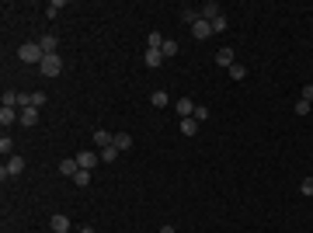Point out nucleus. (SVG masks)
<instances>
[{"label":"nucleus","instance_id":"f257e3e1","mask_svg":"<svg viewBox=\"0 0 313 233\" xmlns=\"http://www.w3.org/2000/svg\"><path fill=\"white\" fill-rule=\"evenodd\" d=\"M17 59H21V63H35V67H38V63L46 59V52H42L38 42H25V46L17 49Z\"/></svg>","mask_w":313,"mask_h":233},{"label":"nucleus","instance_id":"f03ea898","mask_svg":"<svg viewBox=\"0 0 313 233\" xmlns=\"http://www.w3.org/2000/svg\"><path fill=\"white\" fill-rule=\"evenodd\" d=\"M21 171H25V157H17V153H11V157L4 160V167H0V178H17Z\"/></svg>","mask_w":313,"mask_h":233},{"label":"nucleus","instance_id":"7ed1b4c3","mask_svg":"<svg viewBox=\"0 0 313 233\" xmlns=\"http://www.w3.org/2000/svg\"><path fill=\"white\" fill-rule=\"evenodd\" d=\"M38 70L46 73V77H59V73H63V59H59V52H56V56H46V59L38 63Z\"/></svg>","mask_w":313,"mask_h":233},{"label":"nucleus","instance_id":"20e7f679","mask_svg":"<svg viewBox=\"0 0 313 233\" xmlns=\"http://www.w3.org/2000/svg\"><path fill=\"white\" fill-rule=\"evenodd\" d=\"M198 17L202 21H209V25H213L216 17H223V7L216 4V0H209V4H202V11H198Z\"/></svg>","mask_w":313,"mask_h":233},{"label":"nucleus","instance_id":"39448f33","mask_svg":"<svg viewBox=\"0 0 313 233\" xmlns=\"http://www.w3.org/2000/svg\"><path fill=\"white\" fill-rule=\"evenodd\" d=\"M101 160V153H94V150H80L77 153V164H80V171H94V164Z\"/></svg>","mask_w":313,"mask_h":233},{"label":"nucleus","instance_id":"423d86ee","mask_svg":"<svg viewBox=\"0 0 313 233\" xmlns=\"http://www.w3.org/2000/svg\"><path fill=\"white\" fill-rule=\"evenodd\" d=\"M174 108H178V115H181V118H192V115H195V101H192V98H178V101H174Z\"/></svg>","mask_w":313,"mask_h":233},{"label":"nucleus","instance_id":"0eeeda50","mask_svg":"<svg viewBox=\"0 0 313 233\" xmlns=\"http://www.w3.org/2000/svg\"><path fill=\"white\" fill-rule=\"evenodd\" d=\"M77 171H80L77 157H63V160H59V174H63V178H73Z\"/></svg>","mask_w":313,"mask_h":233},{"label":"nucleus","instance_id":"6e6552de","mask_svg":"<svg viewBox=\"0 0 313 233\" xmlns=\"http://www.w3.org/2000/svg\"><path fill=\"white\" fill-rule=\"evenodd\" d=\"M14 122H21V112H17V108H4V104H0V125L7 129V125H14Z\"/></svg>","mask_w":313,"mask_h":233},{"label":"nucleus","instance_id":"1a4fd4ad","mask_svg":"<svg viewBox=\"0 0 313 233\" xmlns=\"http://www.w3.org/2000/svg\"><path fill=\"white\" fill-rule=\"evenodd\" d=\"M192 35H195L198 42H205L209 35H213V25H209V21H202V17H198L195 25H192Z\"/></svg>","mask_w":313,"mask_h":233},{"label":"nucleus","instance_id":"9d476101","mask_svg":"<svg viewBox=\"0 0 313 233\" xmlns=\"http://www.w3.org/2000/svg\"><path fill=\"white\" fill-rule=\"evenodd\" d=\"M38 46H42V52H46V56H56L59 42H56V35H42V38H38Z\"/></svg>","mask_w":313,"mask_h":233},{"label":"nucleus","instance_id":"9b49d317","mask_svg":"<svg viewBox=\"0 0 313 233\" xmlns=\"http://www.w3.org/2000/svg\"><path fill=\"white\" fill-rule=\"evenodd\" d=\"M112 146L122 153V150H132V136L129 133H115V139H112Z\"/></svg>","mask_w":313,"mask_h":233},{"label":"nucleus","instance_id":"f8f14e48","mask_svg":"<svg viewBox=\"0 0 313 233\" xmlns=\"http://www.w3.org/2000/svg\"><path fill=\"white\" fill-rule=\"evenodd\" d=\"M112 139H115V136H112L108 129H94V146H98V150H104V146H112Z\"/></svg>","mask_w":313,"mask_h":233},{"label":"nucleus","instance_id":"ddd939ff","mask_svg":"<svg viewBox=\"0 0 313 233\" xmlns=\"http://www.w3.org/2000/svg\"><path fill=\"white\" fill-rule=\"evenodd\" d=\"M216 63H219V67H226V70H230V67H233V63H237V59H233V49H230V46H226V49H219V52H216Z\"/></svg>","mask_w":313,"mask_h":233},{"label":"nucleus","instance_id":"4468645a","mask_svg":"<svg viewBox=\"0 0 313 233\" xmlns=\"http://www.w3.org/2000/svg\"><path fill=\"white\" fill-rule=\"evenodd\" d=\"M49 226H52V233H70V219L66 216H52Z\"/></svg>","mask_w":313,"mask_h":233},{"label":"nucleus","instance_id":"2eb2a0df","mask_svg":"<svg viewBox=\"0 0 313 233\" xmlns=\"http://www.w3.org/2000/svg\"><path fill=\"white\" fill-rule=\"evenodd\" d=\"M160 52H164V59H167V56H178V52H181V46H178L174 38H164V46H160Z\"/></svg>","mask_w":313,"mask_h":233},{"label":"nucleus","instance_id":"dca6fc26","mask_svg":"<svg viewBox=\"0 0 313 233\" xmlns=\"http://www.w3.org/2000/svg\"><path fill=\"white\" fill-rule=\"evenodd\" d=\"M167 101H171V98H167V91H153V94H150V104H153V108H167Z\"/></svg>","mask_w":313,"mask_h":233},{"label":"nucleus","instance_id":"f3484780","mask_svg":"<svg viewBox=\"0 0 313 233\" xmlns=\"http://www.w3.org/2000/svg\"><path fill=\"white\" fill-rule=\"evenodd\" d=\"M38 122V108H21V125H35Z\"/></svg>","mask_w":313,"mask_h":233},{"label":"nucleus","instance_id":"a211bd4d","mask_svg":"<svg viewBox=\"0 0 313 233\" xmlns=\"http://www.w3.org/2000/svg\"><path fill=\"white\" fill-rule=\"evenodd\" d=\"M160 46H164V35H160V32H150V35H146V49H157V52H160Z\"/></svg>","mask_w":313,"mask_h":233},{"label":"nucleus","instance_id":"6ab92c4d","mask_svg":"<svg viewBox=\"0 0 313 233\" xmlns=\"http://www.w3.org/2000/svg\"><path fill=\"white\" fill-rule=\"evenodd\" d=\"M160 63H164V52H157V49H146V67H160Z\"/></svg>","mask_w":313,"mask_h":233},{"label":"nucleus","instance_id":"aec40b11","mask_svg":"<svg viewBox=\"0 0 313 233\" xmlns=\"http://www.w3.org/2000/svg\"><path fill=\"white\" fill-rule=\"evenodd\" d=\"M181 133H184V136H195V133H198V122H195V118H181Z\"/></svg>","mask_w":313,"mask_h":233},{"label":"nucleus","instance_id":"412c9836","mask_svg":"<svg viewBox=\"0 0 313 233\" xmlns=\"http://www.w3.org/2000/svg\"><path fill=\"white\" fill-rule=\"evenodd\" d=\"M0 153H4V157H11V153H14V139H11L7 133L0 136Z\"/></svg>","mask_w":313,"mask_h":233},{"label":"nucleus","instance_id":"4be33fe9","mask_svg":"<svg viewBox=\"0 0 313 233\" xmlns=\"http://www.w3.org/2000/svg\"><path fill=\"white\" fill-rule=\"evenodd\" d=\"M73 184H77V188H87V184H91V171H77V174H73Z\"/></svg>","mask_w":313,"mask_h":233},{"label":"nucleus","instance_id":"5701e85b","mask_svg":"<svg viewBox=\"0 0 313 233\" xmlns=\"http://www.w3.org/2000/svg\"><path fill=\"white\" fill-rule=\"evenodd\" d=\"M247 77V67H240V63H233V67H230V80H244Z\"/></svg>","mask_w":313,"mask_h":233},{"label":"nucleus","instance_id":"b1692460","mask_svg":"<svg viewBox=\"0 0 313 233\" xmlns=\"http://www.w3.org/2000/svg\"><path fill=\"white\" fill-rule=\"evenodd\" d=\"M181 21H188V25H195V21H198V11H192V7H181Z\"/></svg>","mask_w":313,"mask_h":233},{"label":"nucleus","instance_id":"393cba45","mask_svg":"<svg viewBox=\"0 0 313 233\" xmlns=\"http://www.w3.org/2000/svg\"><path fill=\"white\" fill-rule=\"evenodd\" d=\"M115 157H118V150H115V146H104V150H101V160H104V164H112Z\"/></svg>","mask_w":313,"mask_h":233},{"label":"nucleus","instance_id":"a878e982","mask_svg":"<svg viewBox=\"0 0 313 233\" xmlns=\"http://www.w3.org/2000/svg\"><path fill=\"white\" fill-rule=\"evenodd\" d=\"M292 112H296L299 118H303V115H310V101H303V98H299V101H296V108H292Z\"/></svg>","mask_w":313,"mask_h":233},{"label":"nucleus","instance_id":"bb28decb","mask_svg":"<svg viewBox=\"0 0 313 233\" xmlns=\"http://www.w3.org/2000/svg\"><path fill=\"white\" fill-rule=\"evenodd\" d=\"M17 98H21V94L7 91V94H4V108H17Z\"/></svg>","mask_w":313,"mask_h":233},{"label":"nucleus","instance_id":"cd10ccee","mask_svg":"<svg viewBox=\"0 0 313 233\" xmlns=\"http://www.w3.org/2000/svg\"><path fill=\"white\" fill-rule=\"evenodd\" d=\"M195 122H205L209 118V108H205V104H195V115H192Z\"/></svg>","mask_w":313,"mask_h":233},{"label":"nucleus","instance_id":"c85d7f7f","mask_svg":"<svg viewBox=\"0 0 313 233\" xmlns=\"http://www.w3.org/2000/svg\"><path fill=\"white\" fill-rule=\"evenodd\" d=\"M59 11H63V0H52V4H49V7H46V14H49V17H56V14H59Z\"/></svg>","mask_w":313,"mask_h":233},{"label":"nucleus","instance_id":"c756f323","mask_svg":"<svg viewBox=\"0 0 313 233\" xmlns=\"http://www.w3.org/2000/svg\"><path fill=\"white\" fill-rule=\"evenodd\" d=\"M299 192H303V195H313V178H303V184H299Z\"/></svg>","mask_w":313,"mask_h":233},{"label":"nucleus","instance_id":"7c9ffc66","mask_svg":"<svg viewBox=\"0 0 313 233\" xmlns=\"http://www.w3.org/2000/svg\"><path fill=\"white\" fill-rule=\"evenodd\" d=\"M299 98H303V101H310V104H313V83H306V87H303V91H299Z\"/></svg>","mask_w":313,"mask_h":233},{"label":"nucleus","instance_id":"2f4dec72","mask_svg":"<svg viewBox=\"0 0 313 233\" xmlns=\"http://www.w3.org/2000/svg\"><path fill=\"white\" fill-rule=\"evenodd\" d=\"M42 104H46V94L35 91V94H32V108H42Z\"/></svg>","mask_w":313,"mask_h":233},{"label":"nucleus","instance_id":"473e14b6","mask_svg":"<svg viewBox=\"0 0 313 233\" xmlns=\"http://www.w3.org/2000/svg\"><path fill=\"white\" fill-rule=\"evenodd\" d=\"M216 32H226V17H216V21H213V35H216Z\"/></svg>","mask_w":313,"mask_h":233},{"label":"nucleus","instance_id":"72a5a7b5","mask_svg":"<svg viewBox=\"0 0 313 233\" xmlns=\"http://www.w3.org/2000/svg\"><path fill=\"white\" fill-rule=\"evenodd\" d=\"M160 233H174V226H171V223H167V226H160Z\"/></svg>","mask_w":313,"mask_h":233},{"label":"nucleus","instance_id":"f704fd0d","mask_svg":"<svg viewBox=\"0 0 313 233\" xmlns=\"http://www.w3.org/2000/svg\"><path fill=\"white\" fill-rule=\"evenodd\" d=\"M77 233H94V230H91V226H83V230H77Z\"/></svg>","mask_w":313,"mask_h":233}]
</instances>
